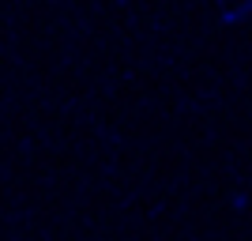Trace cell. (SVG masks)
Returning <instances> with one entry per match:
<instances>
[{
  "mask_svg": "<svg viewBox=\"0 0 252 241\" xmlns=\"http://www.w3.org/2000/svg\"><path fill=\"white\" fill-rule=\"evenodd\" d=\"M245 15H249V8H245V4H233V8H226L222 23H226V27H241V23H245Z\"/></svg>",
  "mask_w": 252,
  "mask_h": 241,
  "instance_id": "cell-1",
  "label": "cell"
}]
</instances>
